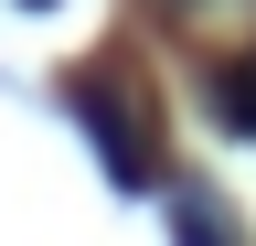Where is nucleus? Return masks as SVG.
Instances as JSON below:
<instances>
[{"label": "nucleus", "mask_w": 256, "mask_h": 246, "mask_svg": "<svg viewBox=\"0 0 256 246\" xmlns=\"http://www.w3.org/2000/svg\"><path fill=\"white\" fill-rule=\"evenodd\" d=\"M128 107H139V97H118V86H75V118H86V129H96V150H107V171L118 182H150V118H128Z\"/></svg>", "instance_id": "obj_1"}, {"label": "nucleus", "mask_w": 256, "mask_h": 246, "mask_svg": "<svg viewBox=\"0 0 256 246\" xmlns=\"http://www.w3.org/2000/svg\"><path fill=\"white\" fill-rule=\"evenodd\" d=\"M171 225H182V246H235V225H224V214H203V203H192V193L171 203Z\"/></svg>", "instance_id": "obj_2"}, {"label": "nucleus", "mask_w": 256, "mask_h": 246, "mask_svg": "<svg viewBox=\"0 0 256 246\" xmlns=\"http://www.w3.org/2000/svg\"><path fill=\"white\" fill-rule=\"evenodd\" d=\"M214 107L235 118V129H256V65H235V75H214Z\"/></svg>", "instance_id": "obj_3"}]
</instances>
